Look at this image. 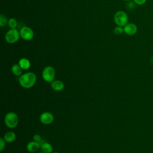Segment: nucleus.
Instances as JSON below:
<instances>
[{
	"mask_svg": "<svg viewBox=\"0 0 153 153\" xmlns=\"http://www.w3.org/2000/svg\"><path fill=\"white\" fill-rule=\"evenodd\" d=\"M22 68L19 64H14L11 67V72L13 75L17 76H20L22 75Z\"/></svg>",
	"mask_w": 153,
	"mask_h": 153,
	"instance_id": "ddd939ff",
	"label": "nucleus"
},
{
	"mask_svg": "<svg viewBox=\"0 0 153 153\" xmlns=\"http://www.w3.org/2000/svg\"><path fill=\"white\" fill-rule=\"evenodd\" d=\"M40 153H46V152H43V151H42V152H40Z\"/></svg>",
	"mask_w": 153,
	"mask_h": 153,
	"instance_id": "b1692460",
	"label": "nucleus"
},
{
	"mask_svg": "<svg viewBox=\"0 0 153 153\" xmlns=\"http://www.w3.org/2000/svg\"><path fill=\"white\" fill-rule=\"evenodd\" d=\"M41 145V148L43 152H45L46 153H52L53 151V148L52 145L47 142H43Z\"/></svg>",
	"mask_w": 153,
	"mask_h": 153,
	"instance_id": "4468645a",
	"label": "nucleus"
},
{
	"mask_svg": "<svg viewBox=\"0 0 153 153\" xmlns=\"http://www.w3.org/2000/svg\"><path fill=\"white\" fill-rule=\"evenodd\" d=\"M19 118L17 114L14 112H9L4 117V123L6 126L10 128H14L19 124Z\"/></svg>",
	"mask_w": 153,
	"mask_h": 153,
	"instance_id": "f03ea898",
	"label": "nucleus"
},
{
	"mask_svg": "<svg viewBox=\"0 0 153 153\" xmlns=\"http://www.w3.org/2000/svg\"><path fill=\"white\" fill-rule=\"evenodd\" d=\"M56 76V71L51 66H47L44 68L42 72V77L43 79L48 83H51L54 80Z\"/></svg>",
	"mask_w": 153,
	"mask_h": 153,
	"instance_id": "20e7f679",
	"label": "nucleus"
},
{
	"mask_svg": "<svg viewBox=\"0 0 153 153\" xmlns=\"http://www.w3.org/2000/svg\"><path fill=\"white\" fill-rule=\"evenodd\" d=\"M133 2L138 5H142L145 4L146 2V0H133Z\"/></svg>",
	"mask_w": 153,
	"mask_h": 153,
	"instance_id": "aec40b11",
	"label": "nucleus"
},
{
	"mask_svg": "<svg viewBox=\"0 0 153 153\" xmlns=\"http://www.w3.org/2000/svg\"><path fill=\"white\" fill-rule=\"evenodd\" d=\"M114 20L117 26L124 27L128 22L127 14L123 11H118L114 16Z\"/></svg>",
	"mask_w": 153,
	"mask_h": 153,
	"instance_id": "7ed1b4c3",
	"label": "nucleus"
},
{
	"mask_svg": "<svg viewBox=\"0 0 153 153\" xmlns=\"http://www.w3.org/2000/svg\"><path fill=\"white\" fill-rule=\"evenodd\" d=\"M52 153H59V152H53Z\"/></svg>",
	"mask_w": 153,
	"mask_h": 153,
	"instance_id": "5701e85b",
	"label": "nucleus"
},
{
	"mask_svg": "<svg viewBox=\"0 0 153 153\" xmlns=\"http://www.w3.org/2000/svg\"><path fill=\"white\" fill-rule=\"evenodd\" d=\"M122 1H130V0H122Z\"/></svg>",
	"mask_w": 153,
	"mask_h": 153,
	"instance_id": "4be33fe9",
	"label": "nucleus"
},
{
	"mask_svg": "<svg viewBox=\"0 0 153 153\" xmlns=\"http://www.w3.org/2000/svg\"><path fill=\"white\" fill-rule=\"evenodd\" d=\"M6 142L3 137L0 138V151L2 152L5 147Z\"/></svg>",
	"mask_w": 153,
	"mask_h": 153,
	"instance_id": "a211bd4d",
	"label": "nucleus"
},
{
	"mask_svg": "<svg viewBox=\"0 0 153 153\" xmlns=\"http://www.w3.org/2000/svg\"><path fill=\"white\" fill-rule=\"evenodd\" d=\"M7 143H12L16 139V134L13 131H7L5 133L4 137Z\"/></svg>",
	"mask_w": 153,
	"mask_h": 153,
	"instance_id": "f8f14e48",
	"label": "nucleus"
},
{
	"mask_svg": "<svg viewBox=\"0 0 153 153\" xmlns=\"http://www.w3.org/2000/svg\"><path fill=\"white\" fill-rule=\"evenodd\" d=\"M18 64L20 65L23 70H27L30 67V62L29 60L25 57L21 58L19 60Z\"/></svg>",
	"mask_w": 153,
	"mask_h": 153,
	"instance_id": "9b49d317",
	"label": "nucleus"
},
{
	"mask_svg": "<svg viewBox=\"0 0 153 153\" xmlns=\"http://www.w3.org/2000/svg\"><path fill=\"white\" fill-rule=\"evenodd\" d=\"M124 33L129 36L135 35L137 32V27L133 23H128L124 27Z\"/></svg>",
	"mask_w": 153,
	"mask_h": 153,
	"instance_id": "6e6552de",
	"label": "nucleus"
},
{
	"mask_svg": "<svg viewBox=\"0 0 153 153\" xmlns=\"http://www.w3.org/2000/svg\"><path fill=\"white\" fill-rule=\"evenodd\" d=\"M20 38L25 41H30L32 39L34 36L33 30L27 26H23L20 29Z\"/></svg>",
	"mask_w": 153,
	"mask_h": 153,
	"instance_id": "423d86ee",
	"label": "nucleus"
},
{
	"mask_svg": "<svg viewBox=\"0 0 153 153\" xmlns=\"http://www.w3.org/2000/svg\"><path fill=\"white\" fill-rule=\"evenodd\" d=\"M8 19L7 16L3 14H1L0 15V26L4 27L7 24H8Z\"/></svg>",
	"mask_w": 153,
	"mask_h": 153,
	"instance_id": "dca6fc26",
	"label": "nucleus"
},
{
	"mask_svg": "<svg viewBox=\"0 0 153 153\" xmlns=\"http://www.w3.org/2000/svg\"><path fill=\"white\" fill-rule=\"evenodd\" d=\"M40 147L41 145L39 142L33 140L27 143L26 145V149L29 152H36Z\"/></svg>",
	"mask_w": 153,
	"mask_h": 153,
	"instance_id": "9d476101",
	"label": "nucleus"
},
{
	"mask_svg": "<svg viewBox=\"0 0 153 153\" xmlns=\"http://www.w3.org/2000/svg\"><path fill=\"white\" fill-rule=\"evenodd\" d=\"M33 139L34 141L35 142H40L41 140H42V139H41V136L38 134H35L33 135Z\"/></svg>",
	"mask_w": 153,
	"mask_h": 153,
	"instance_id": "6ab92c4d",
	"label": "nucleus"
},
{
	"mask_svg": "<svg viewBox=\"0 0 153 153\" xmlns=\"http://www.w3.org/2000/svg\"><path fill=\"white\" fill-rule=\"evenodd\" d=\"M136 4L133 2H129L128 3V5H127V7L128 8H130V9H132V8H133L134 7V5H135Z\"/></svg>",
	"mask_w": 153,
	"mask_h": 153,
	"instance_id": "412c9836",
	"label": "nucleus"
},
{
	"mask_svg": "<svg viewBox=\"0 0 153 153\" xmlns=\"http://www.w3.org/2000/svg\"><path fill=\"white\" fill-rule=\"evenodd\" d=\"M41 123L45 125L51 124L54 121V115L50 112H44L39 116Z\"/></svg>",
	"mask_w": 153,
	"mask_h": 153,
	"instance_id": "0eeeda50",
	"label": "nucleus"
},
{
	"mask_svg": "<svg viewBox=\"0 0 153 153\" xmlns=\"http://www.w3.org/2000/svg\"><path fill=\"white\" fill-rule=\"evenodd\" d=\"M19 84L25 88H30L36 83V76L32 72H28L22 74L19 77Z\"/></svg>",
	"mask_w": 153,
	"mask_h": 153,
	"instance_id": "f257e3e1",
	"label": "nucleus"
},
{
	"mask_svg": "<svg viewBox=\"0 0 153 153\" xmlns=\"http://www.w3.org/2000/svg\"><path fill=\"white\" fill-rule=\"evenodd\" d=\"M114 32L115 34L120 35H121L122 33H124V28L122 26H117L114 29Z\"/></svg>",
	"mask_w": 153,
	"mask_h": 153,
	"instance_id": "f3484780",
	"label": "nucleus"
},
{
	"mask_svg": "<svg viewBox=\"0 0 153 153\" xmlns=\"http://www.w3.org/2000/svg\"><path fill=\"white\" fill-rule=\"evenodd\" d=\"M8 26L11 29H15L17 26V22L14 18H10L8 21Z\"/></svg>",
	"mask_w": 153,
	"mask_h": 153,
	"instance_id": "2eb2a0df",
	"label": "nucleus"
},
{
	"mask_svg": "<svg viewBox=\"0 0 153 153\" xmlns=\"http://www.w3.org/2000/svg\"><path fill=\"white\" fill-rule=\"evenodd\" d=\"M20 38V32H19L16 28L10 29L6 33L5 36V39L7 42L11 44L17 42L19 40Z\"/></svg>",
	"mask_w": 153,
	"mask_h": 153,
	"instance_id": "39448f33",
	"label": "nucleus"
},
{
	"mask_svg": "<svg viewBox=\"0 0 153 153\" xmlns=\"http://www.w3.org/2000/svg\"><path fill=\"white\" fill-rule=\"evenodd\" d=\"M51 88L56 91H60L65 88V84L62 81L60 80H54L50 83Z\"/></svg>",
	"mask_w": 153,
	"mask_h": 153,
	"instance_id": "1a4fd4ad",
	"label": "nucleus"
}]
</instances>
